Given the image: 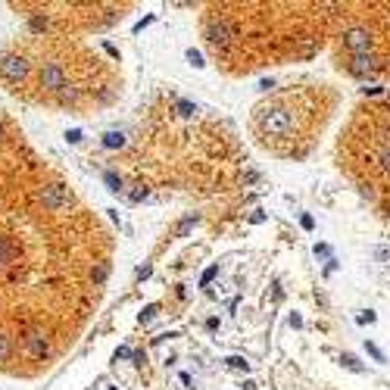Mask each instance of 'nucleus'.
Returning a JSON list of instances; mask_svg holds the SVG:
<instances>
[{
    "instance_id": "obj_6",
    "label": "nucleus",
    "mask_w": 390,
    "mask_h": 390,
    "mask_svg": "<svg viewBox=\"0 0 390 390\" xmlns=\"http://www.w3.org/2000/svg\"><path fill=\"white\" fill-rule=\"evenodd\" d=\"M350 72L353 75H372L375 72V60L372 56H356V60L350 63Z\"/></svg>"
},
{
    "instance_id": "obj_11",
    "label": "nucleus",
    "mask_w": 390,
    "mask_h": 390,
    "mask_svg": "<svg viewBox=\"0 0 390 390\" xmlns=\"http://www.w3.org/2000/svg\"><path fill=\"white\" fill-rule=\"evenodd\" d=\"M228 365H231V369H244V372L250 369V362H247L244 356H231V359H228Z\"/></svg>"
},
{
    "instance_id": "obj_12",
    "label": "nucleus",
    "mask_w": 390,
    "mask_h": 390,
    "mask_svg": "<svg viewBox=\"0 0 390 390\" xmlns=\"http://www.w3.org/2000/svg\"><path fill=\"white\" fill-rule=\"evenodd\" d=\"M365 350H369V356H372V359H378V362H384V353H381V350H378L375 344H365Z\"/></svg>"
},
{
    "instance_id": "obj_10",
    "label": "nucleus",
    "mask_w": 390,
    "mask_h": 390,
    "mask_svg": "<svg viewBox=\"0 0 390 390\" xmlns=\"http://www.w3.org/2000/svg\"><path fill=\"white\" fill-rule=\"evenodd\" d=\"M194 222H197V216H187V219L181 222V225H178V238H184V234L194 228Z\"/></svg>"
},
{
    "instance_id": "obj_9",
    "label": "nucleus",
    "mask_w": 390,
    "mask_h": 390,
    "mask_svg": "<svg viewBox=\"0 0 390 390\" xmlns=\"http://www.w3.org/2000/svg\"><path fill=\"white\" fill-rule=\"evenodd\" d=\"M103 144H106V147H110V150H113V147H122V144H125V137H122L119 131H110V134H106V137H103Z\"/></svg>"
},
{
    "instance_id": "obj_15",
    "label": "nucleus",
    "mask_w": 390,
    "mask_h": 390,
    "mask_svg": "<svg viewBox=\"0 0 390 390\" xmlns=\"http://www.w3.org/2000/svg\"><path fill=\"white\" fill-rule=\"evenodd\" d=\"M187 60H191L194 66H203V56H200L197 50H187Z\"/></svg>"
},
{
    "instance_id": "obj_7",
    "label": "nucleus",
    "mask_w": 390,
    "mask_h": 390,
    "mask_svg": "<svg viewBox=\"0 0 390 390\" xmlns=\"http://www.w3.org/2000/svg\"><path fill=\"white\" fill-rule=\"evenodd\" d=\"M340 362H344L350 372H356V375H362V372H365V369H362V362H359L356 356H353V353H344V356H340Z\"/></svg>"
},
{
    "instance_id": "obj_2",
    "label": "nucleus",
    "mask_w": 390,
    "mask_h": 390,
    "mask_svg": "<svg viewBox=\"0 0 390 390\" xmlns=\"http://www.w3.org/2000/svg\"><path fill=\"white\" fill-rule=\"evenodd\" d=\"M234 38H238V31H234V25H231L228 19H212L209 25H206V41L216 47V50H219V47H228Z\"/></svg>"
},
{
    "instance_id": "obj_8",
    "label": "nucleus",
    "mask_w": 390,
    "mask_h": 390,
    "mask_svg": "<svg viewBox=\"0 0 390 390\" xmlns=\"http://www.w3.org/2000/svg\"><path fill=\"white\" fill-rule=\"evenodd\" d=\"M378 165H381V169L390 175V147H381V150H378Z\"/></svg>"
},
{
    "instance_id": "obj_16",
    "label": "nucleus",
    "mask_w": 390,
    "mask_h": 390,
    "mask_svg": "<svg viewBox=\"0 0 390 390\" xmlns=\"http://www.w3.org/2000/svg\"><path fill=\"white\" fill-rule=\"evenodd\" d=\"M216 271H219L216 265H212V268H206V271H203V284H209V281H212V278H216Z\"/></svg>"
},
{
    "instance_id": "obj_5",
    "label": "nucleus",
    "mask_w": 390,
    "mask_h": 390,
    "mask_svg": "<svg viewBox=\"0 0 390 390\" xmlns=\"http://www.w3.org/2000/svg\"><path fill=\"white\" fill-rule=\"evenodd\" d=\"M41 88H44V91H53V94L63 91V88H66V72H63L56 63H47V66L41 69Z\"/></svg>"
},
{
    "instance_id": "obj_13",
    "label": "nucleus",
    "mask_w": 390,
    "mask_h": 390,
    "mask_svg": "<svg viewBox=\"0 0 390 390\" xmlns=\"http://www.w3.org/2000/svg\"><path fill=\"white\" fill-rule=\"evenodd\" d=\"M106 184H110V187H113V191H122V181H119V178H116V175H113V172H106Z\"/></svg>"
},
{
    "instance_id": "obj_1",
    "label": "nucleus",
    "mask_w": 390,
    "mask_h": 390,
    "mask_svg": "<svg viewBox=\"0 0 390 390\" xmlns=\"http://www.w3.org/2000/svg\"><path fill=\"white\" fill-rule=\"evenodd\" d=\"M259 122V131L268 134V137H284L290 131V113L281 110V106H268V110H259L256 116Z\"/></svg>"
},
{
    "instance_id": "obj_14",
    "label": "nucleus",
    "mask_w": 390,
    "mask_h": 390,
    "mask_svg": "<svg viewBox=\"0 0 390 390\" xmlns=\"http://www.w3.org/2000/svg\"><path fill=\"white\" fill-rule=\"evenodd\" d=\"M178 113H181V116H194L197 110H194V106L187 103V100H181V103H178Z\"/></svg>"
},
{
    "instance_id": "obj_4",
    "label": "nucleus",
    "mask_w": 390,
    "mask_h": 390,
    "mask_svg": "<svg viewBox=\"0 0 390 390\" xmlns=\"http://www.w3.org/2000/svg\"><path fill=\"white\" fill-rule=\"evenodd\" d=\"M25 72H28V66H25V60L16 56V53H9V56L0 60V75H3L9 85H16L19 78H25Z\"/></svg>"
},
{
    "instance_id": "obj_3",
    "label": "nucleus",
    "mask_w": 390,
    "mask_h": 390,
    "mask_svg": "<svg viewBox=\"0 0 390 390\" xmlns=\"http://www.w3.org/2000/svg\"><path fill=\"white\" fill-rule=\"evenodd\" d=\"M344 47H347V50H353L356 56H365V50L372 47L369 28H347V31H344Z\"/></svg>"
}]
</instances>
